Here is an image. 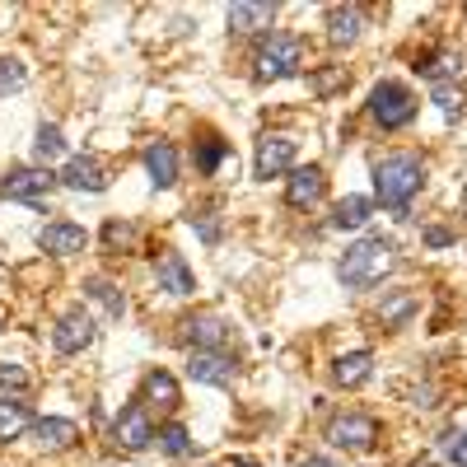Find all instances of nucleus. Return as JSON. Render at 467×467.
Listing matches in <instances>:
<instances>
[{
    "mask_svg": "<svg viewBox=\"0 0 467 467\" xmlns=\"http://www.w3.org/2000/svg\"><path fill=\"white\" fill-rule=\"evenodd\" d=\"M425 244H431V248H444V244H453V234H449V229H425Z\"/></svg>",
    "mask_w": 467,
    "mask_h": 467,
    "instance_id": "35",
    "label": "nucleus"
},
{
    "mask_svg": "<svg viewBox=\"0 0 467 467\" xmlns=\"http://www.w3.org/2000/svg\"><path fill=\"white\" fill-rule=\"evenodd\" d=\"M103 239H108V244H127V239H131V224H117V220H112V224L103 229Z\"/></svg>",
    "mask_w": 467,
    "mask_h": 467,
    "instance_id": "33",
    "label": "nucleus"
},
{
    "mask_svg": "<svg viewBox=\"0 0 467 467\" xmlns=\"http://www.w3.org/2000/svg\"><path fill=\"white\" fill-rule=\"evenodd\" d=\"M220 160H224V145H220V140L202 145V154H197V164H202L206 173H215V169H220Z\"/></svg>",
    "mask_w": 467,
    "mask_h": 467,
    "instance_id": "32",
    "label": "nucleus"
},
{
    "mask_svg": "<svg viewBox=\"0 0 467 467\" xmlns=\"http://www.w3.org/2000/svg\"><path fill=\"white\" fill-rule=\"evenodd\" d=\"M0 388H5V393H24V388H28V369L24 365H0Z\"/></svg>",
    "mask_w": 467,
    "mask_h": 467,
    "instance_id": "31",
    "label": "nucleus"
},
{
    "mask_svg": "<svg viewBox=\"0 0 467 467\" xmlns=\"http://www.w3.org/2000/svg\"><path fill=\"white\" fill-rule=\"evenodd\" d=\"M187 374L197 383H211V388H229L234 379H239V365H234L224 350H192Z\"/></svg>",
    "mask_w": 467,
    "mask_h": 467,
    "instance_id": "7",
    "label": "nucleus"
},
{
    "mask_svg": "<svg viewBox=\"0 0 467 467\" xmlns=\"http://www.w3.org/2000/svg\"><path fill=\"white\" fill-rule=\"evenodd\" d=\"M239 467H257V462H253V458H244V462H239Z\"/></svg>",
    "mask_w": 467,
    "mask_h": 467,
    "instance_id": "37",
    "label": "nucleus"
},
{
    "mask_svg": "<svg viewBox=\"0 0 467 467\" xmlns=\"http://www.w3.org/2000/svg\"><path fill=\"white\" fill-rule=\"evenodd\" d=\"M299 66H304V43L295 33H271L266 43L257 47V57H253L257 80H285V75H295Z\"/></svg>",
    "mask_w": 467,
    "mask_h": 467,
    "instance_id": "3",
    "label": "nucleus"
},
{
    "mask_svg": "<svg viewBox=\"0 0 467 467\" xmlns=\"http://www.w3.org/2000/svg\"><path fill=\"white\" fill-rule=\"evenodd\" d=\"M85 244H89V234H85L80 224H70V220H57V224H47L43 234H37V248H43V253H52V257L85 253Z\"/></svg>",
    "mask_w": 467,
    "mask_h": 467,
    "instance_id": "13",
    "label": "nucleus"
},
{
    "mask_svg": "<svg viewBox=\"0 0 467 467\" xmlns=\"http://www.w3.org/2000/svg\"><path fill=\"white\" fill-rule=\"evenodd\" d=\"M327 37H332V47L356 43V37H360V10L356 5H337L327 15Z\"/></svg>",
    "mask_w": 467,
    "mask_h": 467,
    "instance_id": "22",
    "label": "nucleus"
},
{
    "mask_svg": "<svg viewBox=\"0 0 467 467\" xmlns=\"http://www.w3.org/2000/svg\"><path fill=\"white\" fill-rule=\"evenodd\" d=\"M89 341H94V318L85 314V308H70V314L52 327V346L61 350V356H80Z\"/></svg>",
    "mask_w": 467,
    "mask_h": 467,
    "instance_id": "9",
    "label": "nucleus"
},
{
    "mask_svg": "<svg viewBox=\"0 0 467 467\" xmlns=\"http://www.w3.org/2000/svg\"><path fill=\"white\" fill-rule=\"evenodd\" d=\"M182 341H192V350H224V341H229V323L215 318V314L187 318V323H182Z\"/></svg>",
    "mask_w": 467,
    "mask_h": 467,
    "instance_id": "14",
    "label": "nucleus"
},
{
    "mask_svg": "<svg viewBox=\"0 0 467 467\" xmlns=\"http://www.w3.org/2000/svg\"><path fill=\"white\" fill-rule=\"evenodd\" d=\"M52 187H57V178L47 169H15V173L0 178V192H5L10 202H43Z\"/></svg>",
    "mask_w": 467,
    "mask_h": 467,
    "instance_id": "8",
    "label": "nucleus"
},
{
    "mask_svg": "<svg viewBox=\"0 0 467 467\" xmlns=\"http://www.w3.org/2000/svg\"><path fill=\"white\" fill-rule=\"evenodd\" d=\"M57 182L70 187V192H103L108 187L103 164L94 160V154H75V160H66V169L57 173Z\"/></svg>",
    "mask_w": 467,
    "mask_h": 467,
    "instance_id": "12",
    "label": "nucleus"
},
{
    "mask_svg": "<svg viewBox=\"0 0 467 467\" xmlns=\"http://www.w3.org/2000/svg\"><path fill=\"white\" fill-rule=\"evenodd\" d=\"M323 187H327V178H323V169H295L290 173V187H285V202L290 206H314L318 197H323Z\"/></svg>",
    "mask_w": 467,
    "mask_h": 467,
    "instance_id": "16",
    "label": "nucleus"
},
{
    "mask_svg": "<svg viewBox=\"0 0 467 467\" xmlns=\"http://www.w3.org/2000/svg\"><path fill=\"white\" fill-rule=\"evenodd\" d=\"M420 187H425V164L416 154H388L383 164H374V192L388 211H407Z\"/></svg>",
    "mask_w": 467,
    "mask_h": 467,
    "instance_id": "2",
    "label": "nucleus"
},
{
    "mask_svg": "<svg viewBox=\"0 0 467 467\" xmlns=\"http://www.w3.org/2000/svg\"><path fill=\"white\" fill-rule=\"evenodd\" d=\"M85 295L103 304V314H108V318H122V314H127V299H122V290H117L108 276H89V281H85Z\"/></svg>",
    "mask_w": 467,
    "mask_h": 467,
    "instance_id": "23",
    "label": "nucleus"
},
{
    "mask_svg": "<svg viewBox=\"0 0 467 467\" xmlns=\"http://www.w3.org/2000/svg\"><path fill=\"white\" fill-rule=\"evenodd\" d=\"M33 154H37L43 164L61 160V154H66V136H61V127H52V122L37 127V136H33Z\"/></svg>",
    "mask_w": 467,
    "mask_h": 467,
    "instance_id": "25",
    "label": "nucleus"
},
{
    "mask_svg": "<svg viewBox=\"0 0 467 467\" xmlns=\"http://www.w3.org/2000/svg\"><path fill=\"white\" fill-rule=\"evenodd\" d=\"M369 374H374V356H369V350H350V356H337V365H332V379L341 388H360Z\"/></svg>",
    "mask_w": 467,
    "mask_h": 467,
    "instance_id": "18",
    "label": "nucleus"
},
{
    "mask_svg": "<svg viewBox=\"0 0 467 467\" xmlns=\"http://www.w3.org/2000/svg\"><path fill=\"white\" fill-rule=\"evenodd\" d=\"M449 458H453L458 467H467V435H458V440L449 444Z\"/></svg>",
    "mask_w": 467,
    "mask_h": 467,
    "instance_id": "34",
    "label": "nucleus"
},
{
    "mask_svg": "<svg viewBox=\"0 0 467 467\" xmlns=\"http://www.w3.org/2000/svg\"><path fill=\"white\" fill-rule=\"evenodd\" d=\"M154 440H160V449L169 453V458H187L192 453V435H187V425H164V431L160 435H154Z\"/></svg>",
    "mask_w": 467,
    "mask_h": 467,
    "instance_id": "27",
    "label": "nucleus"
},
{
    "mask_svg": "<svg viewBox=\"0 0 467 467\" xmlns=\"http://www.w3.org/2000/svg\"><path fill=\"white\" fill-rule=\"evenodd\" d=\"M295 154H299V145L290 136H262L257 140V178L290 173L295 169Z\"/></svg>",
    "mask_w": 467,
    "mask_h": 467,
    "instance_id": "10",
    "label": "nucleus"
},
{
    "mask_svg": "<svg viewBox=\"0 0 467 467\" xmlns=\"http://www.w3.org/2000/svg\"><path fill=\"white\" fill-rule=\"evenodd\" d=\"M145 169H150V182L154 187H173L178 182V150L169 140H154L145 150Z\"/></svg>",
    "mask_w": 467,
    "mask_h": 467,
    "instance_id": "15",
    "label": "nucleus"
},
{
    "mask_svg": "<svg viewBox=\"0 0 467 467\" xmlns=\"http://www.w3.org/2000/svg\"><path fill=\"white\" fill-rule=\"evenodd\" d=\"M374 440H379V420L365 416V411H341L327 425V444L332 449H346V453H365Z\"/></svg>",
    "mask_w": 467,
    "mask_h": 467,
    "instance_id": "5",
    "label": "nucleus"
},
{
    "mask_svg": "<svg viewBox=\"0 0 467 467\" xmlns=\"http://www.w3.org/2000/svg\"><path fill=\"white\" fill-rule=\"evenodd\" d=\"M24 80H28V70H24L15 57H0V94H15V89H24Z\"/></svg>",
    "mask_w": 467,
    "mask_h": 467,
    "instance_id": "29",
    "label": "nucleus"
},
{
    "mask_svg": "<svg viewBox=\"0 0 467 467\" xmlns=\"http://www.w3.org/2000/svg\"><path fill=\"white\" fill-rule=\"evenodd\" d=\"M112 440H117V449H127V453L150 449V444H154V420H150V411H145V407H127L122 416L112 420Z\"/></svg>",
    "mask_w": 467,
    "mask_h": 467,
    "instance_id": "6",
    "label": "nucleus"
},
{
    "mask_svg": "<svg viewBox=\"0 0 467 467\" xmlns=\"http://www.w3.org/2000/svg\"><path fill=\"white\" fill-rule=\"evenodd\" d=\"M140 393H145V402H154L160 411H173V407L182 402V398H178V379H173V374H164V369L145 374V388H140Z\"/></svg>",
    "mask_w": 467,
    "mask_h": 467,
    "instance_id": "20",
    "label": "nucleus"
},
{
    "mask_svg": "<svg viewBox=\"0 0 467 467\" xmlns=\"http://www.w3.org/2000/svg\"><path fill=\"white\" fill-rule=\"evenodd\" d=\"M276 19V5H229V28L234 33H262Z\"/></svg>",
    "mask_w": 467,
    "mask_h": 467,
    "instance_id": "21",
    "label": "nucleus"
},
{
    "mask_svg": "<svg viewBox=\"0 0 467 467\" xmlns=\"http://www.w3.org/2000/svg\"><path fill=\"white\" fill-rule=\"evenodd\" d=\"M24 431H33V411L19 398H0V444L19 440Z\"/></svg>",
    "mask_w": 467,
    "mask_h": 467,
    "instance_id": "19",
    "label": "nucleus"
},
{
    "mask_svg": "<svg viewBox=\"0 0 467 467\" xmlns=\"http://www.w3.org/2000/svg\"><path fill=\"white\" fill-rule=\"evenodd\" d=\"M393 266H398V248H393V239L374 234V239H360V244H350V248H346V257L337 262V276H341L346 290H369V285H379Z\"/></svg>",
    "mask_w": 467,
    "mask_h": 467,
    "instance_id": "1",
    "label": "nucleus"
},
{
    "mask_svg": "<svg viewBox=\"0 0 467 467\" xmlns=\"http://www.w3.org/2000/svg\"><path fill=\"white\" fill-rule=\"evenodd\" d=\"M154 281H160V290L173 295V299L197 290V276H192V266H187L182 253H160V262H154Z\"/></svg>",
    "mask_w": 467,
    "mask_h": 467,
    "instance_id": "11",
    "label": "nucleus"
},
{
    "mask_svg": "<svg viewBox=\"0 0 467 467\" xmlns=\"http://www.w3.org/2000/svg\"><path fill=\"white\" fill-rule=\"evenodd\" d=\"M299 467H332V462H327V458H304Z\"/></svg>",
    "mask_w": 467,
    "mask_h": 467,
    "instance_id": "36",
    "label": "nucleus"
},
{
    "mask_svg": "<svg viewBox=\"0 0 467 467\" xmlns=\"http://www.w3.org/2000/svg\"><path fill=\"white\" fill-rule=\"evenodd\" d=\"M369 215H374V202L369 197H346V202H337L332 224L337 229H360V224H369Z\"/></svg>",
    "mask_w": 467,
    "mask_h": 467,
    "instance_id": "24",
    "label": "nucleus"
},
{
    "mask_svg": "<svg viewBox=\"0 0 467 467\" xmlns=\"http://www.w3.org/2000/svg\"><path fill=\"white\" fill-rule=\"evenodd\" d=\"M431 99H435V108L449 117V122H453V117H462V108H467V99H462L458 85H431Z\"/></svg>",
    "mask_w": 467,
    "mask_h": 467,
    "instance_id": "28",
    "label": "nucleus"
},
{
    "mask_svg": "<svg viewBox=\"0 0 467 467\" xmlns=\"http://www.w3.org/2000/svg\"><path fill=\"white\" fill-rule=\"evenodd\" d=\"M43 449H70L75 440H80V425L75 420H61V416H47V420H33V431H28Z\"/></svg>",
    "mask_w": 467,
    "mask_h": 467,
    "instance_id": "17",
    "label": "nucleus"
},
{
    "mask_svg": "<svg viewBox=\"0 0 467 467\" xmlns=\"http://www.w3.org/2000/svg\"><path fill=\"white\" fill-rule=\"evenodd\" d=\"M458 75H462V52H440L425 66V80L431 85H458Z\"/></svg>",
    "mask_w": 467,
    "mask_h": 467,
    "instance_id": "26",
    "label": "nucleus"
},
{
    "mask_svg": "<svg viewBox=\"0 0 467 467\" xmlns=\"http://www.w3.org/2000/svg\"><path fill=\"white\" fill-rule=\"evenodd\" d=\"M369 112H374V122L383 131H398V127H407L416 117V94L407 85H398V80H383L369 94Z\"/></svg>",
    "mask_w": 467,
    "mask_h": 467,
    "instance_id": "4",
    "label": "nucleus"
},
{
    "mask_svg": "<svg viewBox=\"0 0 467 467\" xmlns=\"http://www.w3.org/2000/svg\"><path fill=\"white\" fill-rule=\"evenodd\" d=\"M411 308H416V299H411V295H393V299H388V304L379 308V318H383V327H393V323H402V318L411 314Z\"/></svg>",
    "mask_w": 467,
    "mask_h": 467,
    "instance_id": "30",
    "label": "nucleus"
}]
</instances>
